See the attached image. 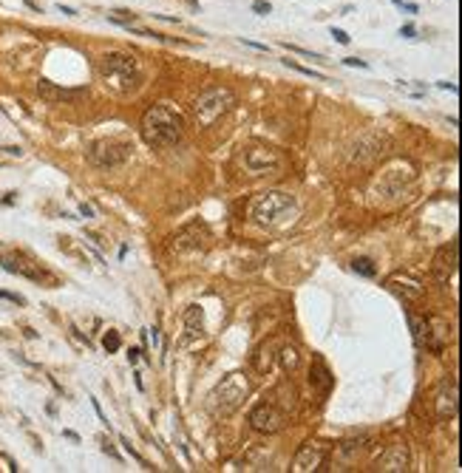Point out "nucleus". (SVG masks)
Here are the masks:
<instances>
[{
    "label": "nucleus",
    "mask_w": 462,
    "mask_h": 473,
    "mask_svg": "<svg viewBox=\"0 0 462 473\" xmlns=\"http://www.w3.org/2000/svg\"><path fill=\"white\" fill-rule=\"evenodd\" d=\"M97 71H100V80L105 82V88H111L119 97L136 94L142 88V80H145L136 57L125 54V51H108V54H102L100 62H97Z\"/></svg>",
    "instance_id": "obj_1"
},
{
    "label": "nucleus",
    "mask_w": 462,
    "mask_h": 473,
    "mask_svg": "<svg viewBox=\"0 0 462 473\" xmlns=\"http://www.w3.org/2000/svg\"><path fill=\"white\" fill-rule=\"evenodd\" d=\"M139 134H142L148 148H171V145H176L182 139L185 119H182V114H176L168 105H154V108L145 111Z\"/></svg>",
    "instance_id": "obj_2"
},
{
    "label": "nucleus",
    "mask_w": 462,
    "mask_h": 473,
    "mask_svg": "<svg viewBox=\"0 0 462 473\" xmlns=\"http://www.w3.org/2000/svg\"><path fill=\"white\" fill-rule=\"evenodd\" d=\"M247 394H249L247 377H244L241 371H232V374H227V377L210 391V397H208V411H210L213 417H230L232 411H238V406L247 400Z\"/></svg>",
    "instance_id": "obj_3"
},
{
    "label": "nucleus",
    "mask_w": 462,
    "mask_h": 473,
    "mask_svg": "<svg viewBox=\"0 0 462 473\" xmlns=\"http://www.w3.org/2000/svg\"><path fill=\"white\" fill-rule=\"evenodd\" d=\"M295 210V196L286 190H264L249 202V222L258 227H269Z\"/></svg>",
    "instance_id": "obj_4"
},
{
    "label": "nucleus",
    "mask_w": 462,
    "mask_h": 473,
    "mask_svg": "<svg viewBox=\"0 0 462 473\" xmlns=\"http://www.w3.org/2000/svg\"><path fill=\"white\" fill-rule=\"evenodd\" d=\"M235 105V94H232L227 85H213V88H205L193 105V114H196V122L202 128H210L216 119H222L227 111H232Z\"/></svg>",
    "instance_id": "obj_5"
},
{
    "label": "nucleus",
    "mask_w": 462,
    "mask_h": 473,
    "mask_svg": "<svg viewBox=\"0 0 462 473\" xmlns=\"http://www.w3.org/2000/svg\"><path fill=\"white\" fill-rule=\"evenodd\" d=\"M131 159V145L119 139H100L88 148V162L94 168H119Z\"/></svg>",
    "instance_id": "obj_6"
},
{
    "label": "nucleus",
    "mask_w": 462,
    "mask_h": 473,
    "mask_svg": "<svg viewBox=\"0 0 462 473\" xmlns=\"http://www.w3.org/2000/svg\"><path fill=\"white\" fill-rule=\"evenodd\" d=\"M249 425H252L255 431H261V434H278V431H284V425H286V411L278 408L272 400L258 403V406L249 411Z\"/></svg>",
    "instance_id": "obj_7"
},
{
    "label": "nucleus",
    "mask_w": 462,
    "mask_h": 473,
    "mask_svg": "<svg viewBox=\"0 0 462 473\" xmlns=\"http://www.w3.org/2000/svg\"><path fill=\"white\" fill-rule=\"evenodd\" d=\"M284 165V156L281 151L269 148V145H255L244 153V168L252 173V176H264V173H275L278 168Z\"/></svg>",
    "instance_id": "obj_8"
},
{
    "label": "nucleus",
    "mask_w": 462,
    "mask_h": 473,
    "mask_svg": "<svg viewBox=\"0 0 462 473\" xmlns=\"http://www.w3.org/2000/svg\"><path fill=\"white\" fill-rule=\"evenodd\" d=\"M460 408V388H457V377L446 374L437 388H434V411L440 420H454Z\"/></svg>",
    "instance_id": "obj_9"
},
{
    "label": "nucleus",
    "mask_w": 462,
    "mask_h": 473,
    "mask_svg": "<svg viewBox=\"0 0 462 473\" xmlns=\"http://www.w3.org/2000/svg\"><path fill=\"white\" fill-rule=\"evenodd\" d=\"M0 266H3L6 272H14V275L28 278V281H34V283H54V278H51L40 263H34V261L26 258V255H6V258L0 261Z\"/></svg>",
    "instance_id": "obj_10"
},
{
    "label": "nucleus",
    "mask_w": 462,
    "mask_h": 473,
    "mask_svg": "<svg viewBox=\"0 0 462 473\" xmlns=\"http://www.w3.org/2000/svg\"><path fill=\"white\" fill-rule=\"evenodd\" d=\"M409 468H412V454L406 442H392L377 460V471L383 473H406Z\"/></svg>",
    "instance_id": "obj_11"
},
{
    "label": "nucleus",
    "mask_w": 462,
    "mask_h": 473,
    "mask_svg": "<svg viewBox=\"0 0 462 473\" xmlns=\"http://www.w3.org/2000/svg\"><path fill=\"white\" fill-rule=\"evenodd\" d=\"M323 460H326V448L321 442H306L295 460H292V471L295 473H312V471H323Z\"/></svg>",
    "instance_id": "obj_12"
},
{
    "label": "nucleus",
    "mask_w": 462,
    "mask_h": 473,
    "mask_svg": "<svg viewBox=\"0 0 462 473\" xmlns=\"http://www.w3.org/2000/svg\"><path fill=\"white\" fill-rule=\"evenodd\" d=\"M457 252H460V244H457V241H451L448 246H443V249L437 252L434 266H431L437 283H448V278L457 272Z\"/></svg>",
    "instance_id": "obj_13"
},
{
    "label": "nucleus",
    "mask_w": 462,
    "mask_h": 473,
    "mask_svg": "<svg viewBox=\"0 0 462 473\" xmlns=\"http://www.w3.org/2000/svg\"><path fill=\"white\" fill-rule=\"evenodd\" d=\"M309 386L318 391V397H321V400H326V397H329V391H332V386H335V377H332L329 366H326L321 357H315V360H312V366H309Z\"/></svg>",
    "instance_id": "obj_14"
},
{
    "label": "nucleus",
    "mask_w": 462,
    "mask_h": 473,
    "mask_svg": "<svg viewBox=\"0 0 462 473\" xmlns=\"http://www.w3.org/2000/svg\"><path fill=\"white\" fill-rule=\"evenodd\" d=\"M37 94H40L45 102H71V99L82 97L85 91H82V88H77V91H71V88H57L54 82L40 80V82H37Z\"/></svg>",
    "instance_id": "obj_15"
},
{
    "label": "nucleus",
    "mask_w": 462,
    "mask_h": 473,
    "mask_svg": "<svg viewBox=\"0 0 462 473\" xmlns=\"http://www.w3.org/2000/svg\"><path fill=\"white\" fill-rule=\"evenodd\" d=\"M409 323H412V335H414L417 346L434 352V337H431V326H429V320L420 317V315H414V312H409Z\"/></svg>",
    "instance_id": "obj_16"
},
{
    "label": "nucleus",
    "mask_w": 462,
    "mask_h": 473,
    "mask_svg": "<svg viewBox=\"0 0 462 473\" xmlns=\"http://www.w3.org/2000/svg\"><path fill=\"white\" fill-rule=\"evenodd\" d=\"M366 437H360V440H346V442H340L338 445V462L340 465H349V462H355L358 457H360V451L366 448Z\"/></svg>",
    "instance_id": "obj_17"
},
{
    "label": "nucleus",
    "mask_w": 462,
    "mask_h": 473,
    "mask_svg": "<svg viewBox=\"0 0 462 473\" xmlns=\"http://www.w3.org/2000/svg\"><path fill=\"white\" fill-rule=\"evenodd\" d=\"M185 332H188V340L202 337V332H205V317H202V309H199V306H188V312H185Z\"/></svg>",
    "instance_id": "obj_18"
},
{
    "label": "nucleus",
    "mask_w": 462,
    "mask_h": 473,
    "mask_svg": "<svg viewBox=\"0 0 462 473\" xmlns=\"http://www.w3.org/2000/svg\"><path fill=\"white\" fill-rule=\"evenodd\" d=\"M352 266H355V272H360L363 278H375V275H377V269H375V261H372V258H355V261H352Z\"/></svg>",
    "instance_id": "obj_19"
},
{
    "label": "nucleus",
    "mask_w": 462,
    "mask_h": 473,
    "mask_svg": "<svg viewBox=\"0 0 462 473\" xmlns=\"http://www.w3.org/2000/svg\"><path fill=\"white\" fill-rule=\"evenodd\" d=\"M284 65H286V68H292V71H298V74H303V77H312V80H326L321 71L306 68V65H301V62H295V60H284Z\"/></svg>",
    "instance_id": "obj_20"
},
{
    "label": "nucleus",
    "mask_w": 462,
    "mask_h": 473,
    "mask_svg": "<svg viewBox=\"0 0 462 473\" xmlns=\"http://www.w3.org/2000/svg\"><path fill=\"white\" fill-rule=\"evenodd\" d=\"M102 346H105V352H108V354H114V352H119L122 340H119V335H117L114 329H108V332H105V340H102Z\"/></svg>",
    "instance_id": "obj_21"
},
{
    "label": "nucleus",
    "mask_w": 462,
    "mask_h": 473,
    "mask_svg": "<svg viewBox=\"0 0 462 473\" xmlns=\"http://www.w3.org/2000/svg\"><path fill=\"white\" fill-rule=\"evenodd\" d=\"M281 363H284V369L292 371V369L298 366V352H295L292 346H284V349H281Z\"/></svg>",
    "instance_id": "obj_22"
},
{
    "label": "nucleus",
    "mask_w": 462,
    "mask_h": 473,
    "mask_svg": "<svg viewBox=\"0 0 462 473\" xmlns=\"http://www.w3.org/2000/svg\"><path fill=\"white\" fill-rule=\"evenodd\" d=\"M119 442H122V445H125V454H128V457H131V460H136V462H139V465H142V468H148V460H142V457H139V454H136V451H134V448H131V442H128V440H125V437H122V440H119Z\"/></svg>",
    "instance_id": "obj_23"
},
{
    "label": "nucleus",
    "mask_w": 462,
    "mask_h": 473,
    "mask_svg": "<svg viewBox=\"0 0 462 473\" xmlns=\"http://www.w3.org/2000/svg\"><path fill=\"white\" fill-rule=\"evenodd\" d=\"M289 51H298V54H303V57H312V60H321V54H315V51H309V48H301V45H289V43H284Z\"/></svg>",
    "instance_id": "obj_24"
},
{
    "label": "nucleus",
    "mask_w": 462,
    "mask_h": 473,
    "mask_svg": "<svg viewBox=\"0 0 462 473\" xmlns=\"http://www.w3.org/2000/svg\"><path fill=\"white\" fill-rule=\"evenodd\" d=\"M392 3L400 6V9H406L409 14H417V11H420V6H417V3H409V0H392Z\"/></svg>",
    "instance_id": "obj_25"
},
{
    "label": "nucleus",
    "mask_w": 462,
    "mask_h": 473,
    "mask_svg": "<svg viewBox=\"0 0 462 473\" xmlns=\"http://www.w3.org/2000/svg\"><path fill=\"white\" fill-rule=\"evenodd\" d=\"M252 11H255V14H269V11H272V6H269V3H264V0H255V3H252Z\"/></svg>",
    "instance_id": "obj_26"
},
{
    "label": "nucleus",
    "mask_w": 462,
    "mask_h": 473,
    "mask_svg": "<svg viewBox=\"0 0 462 473\" xmlns=\"http://www.w3.org/2000/svg\"><path fill=\"white\" fill-rule=\"evenodd\" d=\"M0 300H9V303H26L20 295H14V292H3V289H0Z\"/></svg>",
    "instance_id": "obj_27"
},
{
    "label": "nucleus",
    "mask_w": 462,
    "mask_h": 473,
    "mask_svg": "<svg viewBox=\"0 0 462 473\" xmlns=\"http://www.w3.org/2000/svg\"><path fill=\"white\" fill-rule=\"evenodd\" d=\"M332 37H335V40H338V43H343V45H346V43H349V34H346V31H343V28H332Z\"/></svg>",
    "instance_id": "obj_28"
},
{
    "label": "nucleus",
    "mask_w": 462,
    "mask_h": 473,
    "mask_svg": "<svg viewBox=\"0 0 462 473\" xmlns=\"http://www.w3.org/2000/svg\"><path fill=\"white\" fill-rule=\"evenodd\" d=\"M241 43H244V45H249V48H258V51H269L264 43H255V40H249V37H241Z\"/></svg>",
    "instance_id": "obj_29"
},
{
    "label": "nucleus",
    "mask_w": 462,
    "mask_h": 473,
    "mask_svg": "<svg viewBox=\"0 0 462 473\" xmlns=\"http://www.w3.org/2000/svg\"><path fill=\"white\" fill-rule=\"evenodd\" d=\"M343 62H346V65H358V68H369V62H366V60H358V57H346Z\"/></svg>",
    "instance_id": "obj_30"
},
{
    "label": "nucleus",
    "mask_w": 462,
    "mask_h": 473,
    "mask_svg": "<svg viewBox=\"0 0 462 473\" xmlns=\"http://www.w3.org/2000/svg\"><path fill=\"white\" fill-rule=\"evenodd\" d=\"M400 34H403V37H409V40H414V37H417V28H414V26H403V28H400Z\"/></svg>",
    "instance_id": "obj_31"
},
{
    "label": "nucleus",
    "mask_w": 462,
    "mask_h": 473,
    "mask_svg": "<svg viewBox=\"0 0 462 473\" xmlns=\"http://www.w3.org/2000/svg\"><path fill=\"white\" fill-rule=\"evenodd\" d=\"M437 85L446 88V91H454V94H457V85H454V82H446V80H443V82H437Z\"/></svg>",
    "instance_id": "obj_32"
},
{
    "label": "nucleus",
    "mask_w": 462,
    "mask_h": 473,
    "mask_svg": "<svg viewBox=\"0 0 462 473\" xmlns=\"http://www.w3.org/2000/svg\"><path fill=\"white\" fill-rule=\"evenodd\" d=\"M139 354H142V352H139V349H131V354H128V360H131V363H136V360H139Z\"/></svg>",
    "instance_id": "obj_33"
},
{
    "label": "nucleus",
    "mask_w": 462,
    "mask_h": 473,
    "mask_svg": "<svg viewBox=\"0 0 462 473\" xmlns=\"http://www.w3.org/2000/svg\"><path fill=\"white\" fill-rule=\"evenodd\" d=\"M0 151H6V153H11V156H20V153H23L20 148H0Z\"/></svg>",
    "instance_id": "obj_34"
}]
</instances>
